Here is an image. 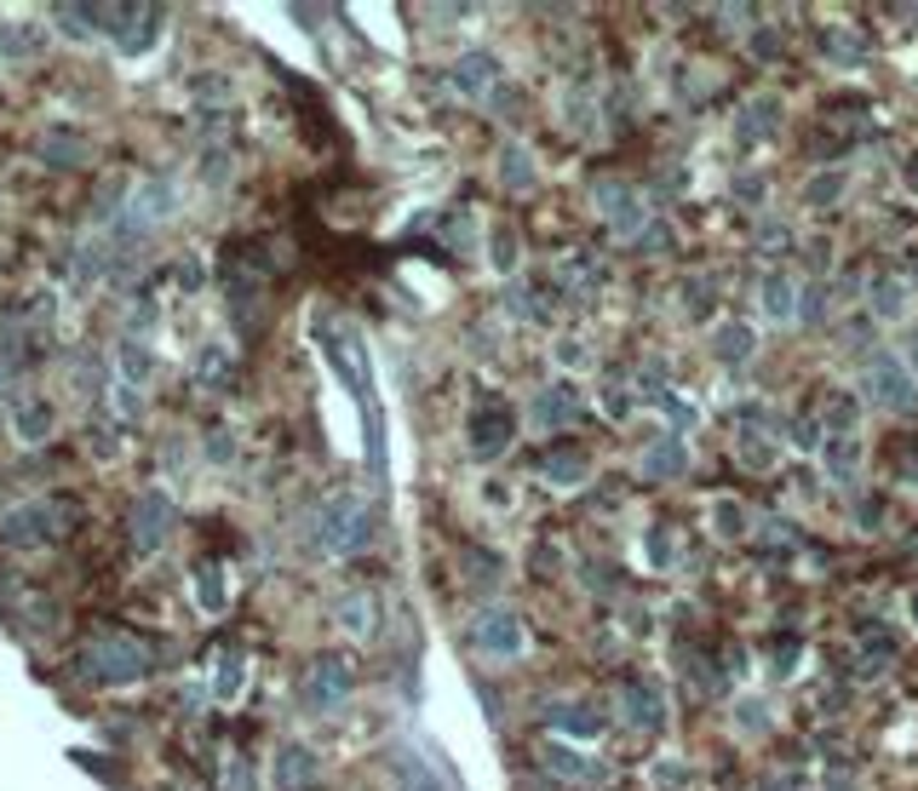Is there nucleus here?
<instances>
[{
    "label": "nucleus",
    "mask_w": 918,
    "mask_h": 791,
    "mask_svg": "<svg viewBox=\"0 0 918 791\" xmlns=\"http://www.w3.org/2000/svg\"><path fill=\"white\" fill-rule=\"evenodd\" d=\"M75 517H81V505L69 494H53V499H35L12 510L7 522H0V545H18V551H35V545H53L64 533H75Z\"/></svg>",
    "instance_id": "nucleus-1"
},
{
    "label": "nucleus",
    "mask_w": 918,
    "mask_h": 791,
    "mask_svg": "<svg viewBox=\"0 0 918 791\" xmlns=\"http://www.w3.org/2000/svg\"><path fill=\"white\" fill-rule=\"evenodd\" d=\"M156 659H149V643L138 631H104L98 643L87 648V671L92 682H138Z\"/></svg>",
    "instance_id": "nucleus-2"
},
{
    "label": "nucleus",
    "mask_w": 918,
    "mask_h": 791,
    "mask_svg": "<svg viewBox=\"0 0 918 791\" xmlns=\"http://www.w3.org/2000/svg\"><path fill=\"white\" fill-rule=\"evenodd\" d=\"M316 540L327 551H362L373 540V510L356 494H334L322 505V517H316Z\"/></svg>",
    "instance_id": "nucleus-3"
},
{
    "label": "nucleus",
    "mask_w": 918,
    "mask_h": 791,
    "mask_svg": "<svg viewBox=\"0 0 918 791\" xmlns=\"http://www.w3.org/2000/svg\"><path fill=\"white\" fill-rule=\"evenodd\" d=\"M350 688H356V671H350V659L345 654H316L311 666H304V682H299V694L311 711H334L350 700Z\"/></svg>",
    "instance_id": "nucleus-4"
},
{
    "label": "nucleus",
    "mask_w": 918,
    "mask_h": 791,
    "mask_svg": "<svg viewBox=\"0 0 918 791\" xmlns=\"http://www.w3.org/2000/svg\"><path fill=\"white\" fill-rule=\"evenodd\" d=\"M316 339L327 350V362H334V373L350 385V396H362L368 402V362H362V339L350 334V327L339 321H316Z\"/></svg>",
    "instance_id": "nucleus-5"
},
{
    "label": "nucleus",
    "mask_w": 918,
    "mask_h": 791,
    "mask_svg": "<svg viewBox=\"0 0 918 791\" xmlns=\"http://www.w3.org/2000/svg\"><path fill=\"white\" fill-rule=\"evenodd\" d=\"M512 430H517V414H512V407H505L500 396H482V402L471 407V430H466V442H471V453H477V459H494V453H505Z\"/></svg>",
    "instance_id": "nucleus-6"
},
{
    "label": "nucleus",
    "mask_w": 918,
    "mask_h": 791,
    "mask_svg": "<svg viewBox=\"0 0 918 791\" xmlns=\"http://www.w3.org/2000/svg\"><path fill=\"white\" fill-rule=\"evenodd\" d=\"M471 648L489 654V659H517L523 654V620L512 608H482L477 625H471Z\"/></svg>",
    "instance_id": "nucleus-7"
},
{
    "label": "nucleus",
    "mask_w": 918,
    "mask_h": 791,
    "mask_svg": "<svg viewBox=\"0 0 918 791\" xmlns=\"http://www.w3.org/2000/svg\"><path fill=\"white\" fill-rule=\"evenodd\" d=\"M866 402L884 407V414L913 407V378H907V368L896 362V355H873V362H866Z\"/></svg>",
    "instance_id": "nucleus-8"
},
{
    "label": "nucleus",
    "mask_w": 918,
    "mask_h": 791,
    "mask_svg": "<svg viewBox=\"0 0 918 791\" xmlns=\"http://www.w3.org/2000/svg\"><path fill=\"white\" fill-rule=\"evenodd\" d=\"M161 30V7H104V35L121 41V53H138Z\"/></svg>",
    "instance_id": "nucleus-9"
},
{
    "label": "nucleus",
    "mask_w": 918,
    "mask_h": 791,
    "mask_svg": "<svg viewBox=\"0 0 918 791\" xmlns=\"http://www.w3.org/2000/svg\"><path fill=\"white\" fill-rule=\"evenodd\" d=\"M167 533H172V499L167 494H144L133 505V540H138V551H156Z\"/></svg>",
    "instance_id": "nucleus-10"
},
{
    "label": "nucleus",
    "mask_w": 918,
    "mask_h": 791,
    "mask_svg": "<svg viewBox=\"0 0 918 791\" xmlns=\"http://www.w3.org/2000/svg\"><path fill=\"white\" fill-rule=\"evenodd\" d=\"M316 780H322V762H316L311 746H282L276 752V786L282 791H311Z\"/></svg>",
    "instance_id": "nucleus-11"
},
{
    "label": "nucleus",
    "mask_w": 918,
    "mask_h": 791,
    "mask_svg": "<svg viewBox=\"0 0 918 791\" xmlns=\"http://www.w3.org/2000/svg\"><path fill=\"white\" fill-rule=\"evenodd\" d=\"M540 471H546V482H557V488H574V482H585V471H592V453H585L580 442H551V453L540 459Z\"/></svg>",
    "instance_id": "nucleus-12"
},
{
    "label": "nucleus",
    "mask_w": 918,
    "mask_h": 791,
    "mask_svg": "<svg viewBox=\"0 0 918 791\" xmlns=\"http://www.w3.org/2000/svg\"><path fill=\"white\" fill-rule=\"evenodd\" d=\"M620 700H626V723H631V728H660V723H667L660 688H649V682L626 677V682H620Z\"/></svg>",
    "instance_id": "nucleus-13"
},
{
    "label": "nucleus",
    "mask_w": 918,
    "mask_h": 791,
    "mask_svg": "<svg viewBox=\"0 0 918 791\" xmlns=\"http://www.w3.org/2000/svg\"><path fill=\"white\" fill-rule=\"evenodd\" d=\"M500 81V69H494V58L489 53H466L454 64V92H466V98H482Z\"/></svg>",
    "instance_id": "nucleus-14"
},
{
    "label": "nucleus",
    "mask_w": 918,
    "mask_h": 791,
    "mask_svg": "<svg viewBox=\"0 0 918 791\" xmlns=\"http://www.w3.org/2000/svg\"><path fill=\"white\" fill-rule=\"evenodd\" d=\"M534 414H540L546 430H551V425H574V419H580V396H574V385H546L540 402H534Z\"/></svg>",
    "instance_id": "nucleus-15"
},
{
    "label": "nucleus",
    "mask_w": 918,
    "mask_h": 791,
    "mask_svg": "<svg viewBox=\"0 0 918 791\" xmlns=\"http://www.w3.org/2000/svg\"><path fill=\"white\" fill-rule=\"evenodd\" d=\"M540 762L557 775V780H603V762H592V757H580V752H569V746H546L540 752Z\"/></svg>",
    "instance_id": "nucleus-16"
},
{
    "label": "nucleus",
    "mask_w": 918,
    "mask_h": 791,
    "mask_svg": "<svg viewBox=\"0 0 918 791\" xmlns=\"http://www.w3.org/2000/svg\"><path fill=\"white\" fill-rule=\"evenodd\" d=\"M643 471H649L654 482H672V476H683V471H688V448H683L678 437L654 442V448H649V459H643Z\"/></svg>",
    "instance_id": "nucleus-17"
},
{
    "label": "nucleus",
    "mask_w": 918,
    "mask_h": 791,
    "mask_svg": "<svg viewBox=\"0 0 918 791\" xmlns=\"http://www.w3.org/2000/svg\"><path fill=\"white\" fill-rule=\"evenodd\" d=\"M775 126H781V104L775 98H758V104L741 115V144H763V138H775Z\"/></svg>",
    "instance_id": "nucleus-18"
},
{
    "label": "nucleus",
    "mask_w": 918,
    "mask_h": 791,
    "mask_svg": "<svg viewBox=\"0 0 918 791\" xmlns=\"http://www.w3.org/2000/svg\"><path fill=\"white\" fill-rule=\"evenodd\" d=\"M551 728H563V734H580V739H592L597 728H603V717L585 700H569V705H557L551 711Z\"/></svg>",
    "instance_id": "nucleus-19"
},
{
    "label": "nucleus",
    "mask_w": 918,
    "mask_h": 791,
    "mask_svg": "<svg viewBox=\"0 0 918 791\" xmlns=\"http://www.w3.org/2000/svg\"><path fill=\"white\" fill-rule=\"evenodd\" d=\"M195 597H201V608H208V614H219V608H224V568L219 563H201L195 568Z\"/></svg>",
    "instance_id": "nucleus-20"
},
{
    "label": "nucleus",
    "mask_w": 918,
    "mask_h": 791,
    "mask_svg": "<svg viewBox=\"0 0 918 791\" xmlns=\"http://www.w3.org/2000/svg\"><path fill=\"white\" fill-rule=\"evenodd\" d=\"M242 671H247V666H242L236 648L219 654V666H213V694H219V700H236V694H242Z\"/></svg>",
    "instance_id": "nucleus-21"
},
{
    "label": "nucleus",
    "mask_w": 918,
    "mask_h": 791,
    "mask_svg": "<svg viewBox=\"0 0 918 791\" xmlns=\"http://www.w3.org/2000/svg\"><path fill=\"white\" fill-rule=\"evenodd\" d=\"M46 430H53V407H46V402H18V437L23 442H41Z\"/></svg>",
    "instance_id": "nucleus-22"
},
{
    "label": "nucleus",
    "mask_w": 918,
    "mask_h": 791,
    "mask_svg": "<svg viewBox=\"0 0 918 791\" xmlns=\"http://www.w3.org/2000/svg\"><path fill=\"white\" fill-rule=\"evenodd\" d=\"M53 18L64 23L69 35H98V30H104V7H53Z\"/></svg>",
    "instance_id": "nucleus-23"
},
{
    "label": "nucleus",
    "mask_w": 918,
    "mask_h": 791,
    "mask_svg": "<svg viewBox=\"0 0 918 791\" xmlns=\"http://www.w3.org/2000/svg\"><path fill=\"white\" fill-rule=\"evenodd\" d=\"M195 378H201L208 391H219L224 378H229V350H224V344H208V350H201V355H195Z\"/></svg>",
    "instance_id": "nucleus-24"
},
{
    "label": "nucleus",
    "mask_w": 918,
    "mask_h": 791,
    "mask_svg": "<svg viewBox=\"0 0 918 791\" xmlns=\"http://www.w3.org/2000/svg\"><path fill=\"white\" fill-rule=\"evenodd\" d=\"M712 350H718L724 362H741V355H752V327H741V321L718 327V339H712Z\"/></svg>",
    "instance_id": "nucleus-25"
},
{
    "label": "nucleus",
    "mask_w": 918,
    "mask_h": 791,
    "mask_svg": "<svg viewBox=\"0 0 918 791\" xmlns=\"http://www.w3.org/2000/svg\"><path fill=\"white\" fill-rule=\"evenodd\" d=\"M339 625H345V631H356V636L373 631V597H362V591L345 597V602H339Z\"/></svg>",
    "instance_id": "nucleus-26"
},
{
    "label": "nucleus",
    "mask_w": 918,
    "mask_h": 791,
    "mask_svg": "<svg viewBox=\"0 0 918 791\" xmlns=\"http://www.w3.org/2000/svg\"><path fill=\"white\" fill-rule=\"evenodd\" d=\"M500 172H505V184H512V190H528V184H534V161H528V149H505Z\"/></svg>",
    "instance_id": "nucleus-27"
},
{
    "label": "nucleus",
    "mask_w": 918,
    "mask_h": 791,
    "mask_svg": "<svg viewBox=\"0 0 918 791\" xmlns=\"http://www.w3.org/2000/svg\"><path fill=\"white\" fill-rule=\"evenodd\" d=\"M793 304H798L793 282H786V275H770V316H775V321H786V316H793Z\"/></svg>",
    "instance_id": "nucleus-28"
},
{
    "label": "nucleus",
    "mask_w": 918,
    "mask_h": 791,
    "mask_svg": "<svg viewBox=\"0 0 918 791\" xmlns=\"http://www.w3.org/2000/svg\"><path fill=\"white\" fill-rule=\"evenodd\" d=\"M649 563H654V568H672V563H678V540H672V528H654V533H649Z\"/></svg>",
    "instance_id": "nucleus-29"
},
{
    "label": "nucleus",
    "mask_w": 918,
    "mask_h": 791,
    "mask_svg": "<svg viewBox=\"0 0 918 791\" xmlns=\"http://www.w3.org/2000/svg\"><path fill=\"white\" fill-rule=\"evenodd\" d=\"M838 190H844V178H838V172H827V178H815V184L804 190V201H809V207H827V201H832Z\"/></svg>",
    "instance_id": "nucleus-30"
},
{
    "label": "nucleus",
    "mask_w": 918,
    "mask_h": 791,
    "mask_svg": "<svg viewBox=\"0 0 918 791\" xmlns=\"http://www.w3.org/2000/svg\"><path fill=\"white\" fill-rule=\"evenodd\" d=\"M873 310H878V316H902V287H896V282H878V287H873Z\"/></svg>",
    "instance_id": "nucleus-31"
},
{
    "label": "nucleus",
    "mask_w": 918,
    "mask_h": 791,
    "mask_svg": "<svg viewBox=\"0 0 918 791\" xmlns=\"http://www.w3.org/2000/svg\"><path fill=\"white\" fill-rule=\"evenodd\" d=\"M827 46H832V53H844V58H866V46L844 30V35H827Z\"/></svg>",
    "instance_id": "nucleus-32"
},
{
    "label": "nucleus",
    "mask_w": 918,
    "mask_h": 791,
    "mask_svg": "<svg viewBox=\"0 0 918 791\" xmlns=\"http://www.w3.org/2000/svg\"><path fill=\"white\" fill-rule=\"evenodd\" d=\"M763 723H770V717H763V705H758V700H747V705H741V728L763 734Z\"/></svg>",
    "instance_id": "nucleus-33"
},
{
    "label": "nucleus",
    "mask_w": 918,
    "mask_h": 791,
    "mask_svg": "<svg viewBox=\"0 0 918 791\" xmlns=\"http://www.w3.org/2000/svg\"><path fill=\"white\" fill-rule=\"evenodd\" d=\"M494 259H500V270H512V229H500V252H494Z\"/></svg>",
    "instance_id": "nucleus-34"
},
{
    "label": "nucleus",
    "mask_w": 918,
    "mask_h": 791,
    "mask_svg": "<svg viewBox=\"0 0 918 791\" xmlns=\"http://www.w3.org/2000/svg\"><path fill=\"white\" fill-rule=\"evenodd\" d=\"M913 355H918V344H913Z\"/></svg>",
    "instance_id": "nucleus-35"
}]
</instances>
